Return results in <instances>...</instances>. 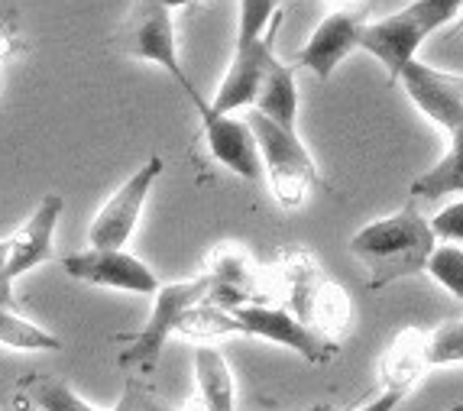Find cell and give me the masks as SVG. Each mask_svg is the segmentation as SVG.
Returning <instances> with one entry per match:
<instances>
[{
	"label": "cell",
	"instance_id": "obj_19",
	"mask_svg": "<svg viewBox=\"0 0 463 411\" xmlns=\"http://www.w3.org/2000/svg\"><path fill=\"white\" fill-rule=\"evenodd\" d=\"M460 191H463V126H457L450 133L444 159L411 185V198L438 201V198H448V194H460Z\"/></svg>",
	"mask_w": 463,
	"mask_h": 411
},
{
	"label": "cell",
	"instance_id": "obj_2",
	"mask_svg": "<svg viewBox=\"0 0 463 411\" xmlns=\"http://www.w3.org/2000/svg\"><path fill=\"white\" fill-rule=\"evenodd\" d=\"M279 269L288 285V311H295L305 324L315 327L325 341H344L350 331V318H354L347 288L327 279L325 269L305 249L279 253Z\"/></svg>",
	"mask_w": 463,
	"mask_h": 411
},
{
	"label": "cell",
	"instance_id": "obj_4",
	"mask_svg": "<svg viewBox=\"0 0 463 411\" xmlns=\"http://www.w3.org/2000/svg\"><path fill=\"white\" fill-rule=\"evenodd\" d=\"M114 49L120 55H127V59H137V62H146L153 69H163L188 94V101L194 104V110L201 104H208L201 98L198 88L188 81L185 65L178 59V39H175V23H172L169 7L156 4V0H137L124 23L117 26Z\"/></svg>",
	"mask_w": 463,
	"mask_h": 411
},
{
	"label": "cell",
	"instance_id": "obj_5",
	"mask_svg": "<svg viewBox=\"0 0 463 411\" xmlns=\"http://www.w3.org/2000/svg\"><path fill=\"white\" fill-rule=\"evenodd\" d=\"M247 120L253 126L256 140H260L266 182H269L276 201L282 208H301L317 188L321 175H317V165L311 159L308 146L301 143L298 126L276 124V120H269L260 110H250Z\"/></svg>",
	"mask_w": 463,
	"mask_h": 411
},
{
	"label": "cell",
	"instance_id": "obj_29",
	"mask_svg": "<svg viewBox=\"0 0 463 411\" xmlns=\"http://www.w3.org/2000/svg\"><path fill=\"white\" fill-rule=\"evenodd\" d=\"M448 411H463V405H454V408H448Z\"/></svg>",
	"mask_w": 463,
	"mask_h": 411
},
{
	"label": "cell",
	"instance_id": "obj_12",
	"mask_svg": "<svg viewBox=\"0 0 463 411\" xmlns=\"http://www.w3.org/2000/svg\"><path fill=\"white\" fill-rule=\"evenodd\" d=\"M366 4H354L347 10H334L327 14L317 30L311 33V39L301 46L298 52V65H305L308 71H315L321 81L337 71V65L347 59L354 49H360L364 42V33H366Z\"/></svg>",
	"mask_w": 463,
	"mask_h": 411
},
{
	"label": "cell",
	"instance_id": "obj_1",
	"mask_svg": "<svg viewBox=\"0 0 463 411\" xmlns=\"http://www.w3.org/2000/svg\"><path fill=\"white\" fill-rule=\"evenodd\" d=\"M434 247H438V233L411 201L389 218L360 227L350 240V253L356 263H364L373 292L425 272Z\"/></svg>",
	"mask_w": 463,
	"mask_h": 411
},
{
	"label": "cell",
	"instance_id": "obj_14",
	"mask_svg": "<svg viewBox=\"0 0 463 411\" xmlns=\"http://www.w3.org/2000/svg\"><path fill=\"white\" fill-rule=\"evenodd\" d=\"M428 366H431V334L418 327H405L379 360V388L411 392L428 373Z\"/></svg>",
	"mask_w": 463,
	"mask_h": 411
},
{
	"label": "cell",
	"instance_id": "obj_7",
	"mask_svg": "<svg viewBox=\"0 0 463 411\" xmlns=\"http://www.w3.org/2000/svg\"><path fill=\"white\" fill-rule=\"evenodd\" d=\"M159 175H163V159L159 155H153V159L139 165L130 179L104 201V208L94 214L91 227H88V243L98 249H124L133 230H137L143 204H146Z\"/></svg>",
	"mask_w": 463,
	"mask_h": 411
},
{
	"label": "cell",
	"instance_id": "obj_23",
	"mask_svg": "<svg viewBox=\"0 0 463 411\" xmlns=\"http://www.w3.org/2000/svg\"><path fill=\"white\" fill-rule=\"evenodd\" d=\"M463 363V321H448L431 331V366Z\"/></svg>",
	"mask_w": 463,
	"mask_h": 411
},
{
	"label": "cell",
	"instance_id": "obj_24",
	"mask_svg": "<svg viewBox=\"0 0 463 411\" xmlns=\"http://www.w3.org/2000/svg\"><path fill=\"white\" fill-rule=\"evenodd\" d=\"M114 411H172V405H165L153 388L130 382V386L124 388V396L117 398Z\"/></svg>",
	"mask_w": 463,
	"mask_h": 411
},
{
	"label": "cell",
	"instance_id": "obj_17",
	"mask_svg": "<svg viewBox=\"0 0 463 411\" xmlns=\"http://www.w3.org/2000/svg\"><path fill=\"white\" fill-rule=\"evenodd\" d=\"M194 382H198V396L208 411H233V405H237L233 373L224 353L211 343H201L194 350Z\"/></svg>",
	"mask_w": 463,
	"mask_h": 411
},
{
	"label": "cell",
	"instance_id": "obj_26",
	"mask_svg": "<svg viewBox=\"0 0 463 411\" xmlns=\"http://www.w3.org/2000/svg\"><path fill=\"white\" fill-rule=\"evenodd\" d=\"M405 396H409V392H399V388H383L376 398H370L366 405H356V408H350V411H395L402 402H405Z\"/></svg>",
	"mask_w": 463,
	"mask_h": 411
},
{
	"label": "cell",
	"instance_id": "obj_9",
	"mask_svg": "<svg viewBox=\"0 0 463 411\" xmlns=\"http://www.w3.org/2000/svg\"><path fill=\"white\" fill-rule=\"evenodd\" d=\"M198 117H201V136H204L208 153L214 155V163L231 169L233 175H240L250 185L266 182L263 153H260V140H256L250 120L217 114V110H211V101L201 104Z\"/></svg>",
	"mask_w": 463,
	"mask_h": 411
},
{
	"label": "cell",
	"instance_id": "obj_11",
	"mask_svg": "<svg viewBox=\"0 0 463 411\" xmlns=\"http://www.w3.org/2000/svg\"><path fill=\"white\" fill-rule=\"evenodd\" d=\"M62 269L71 279L88 282V285L117 288V292H133V295H156L159 279L146 263H139L127 249H98L88 247L81 253H69L62 259Z\"/></svg>",
	"mask_w": 463,
	"mask_h": 411
},
{
	"label": "cell",
	"instance_id": "obj_22",
	"mask_svg": "<svg viewBox=\"0 0 463 411\" xmlns=\"http://www.w3.org/2000/svg\"><path fill=\"white\" fill-rule=\"evenodd\" d=\"M425 272L444 292H450L457 302H463V247H457V243H438Z\"/></svg>",
	"mask_w": 463,
	"mask_h": 411
},
{
	"label": "cell",
	"instance_id": "obj_30",
	"mask_svg": "<svg viewBox=\"0 0 463 411\" xmlns=\"http://www.w3.org/2000/svg\"><path fill=\"white\" fill-rule=\"evenodd\" d=\"M460 26H463V14H460Z\"/></svg>",
	"mask_w": 463,
	"mask_h": 411
},
{
	"label": "cell",
	"instance_id": "obj_10",
	"mask_svg": "<svg viewBox=\"0 0 463 411\" xmlns=\"http://www.w3.org/2000/svg\"><path fill=\"white\" fill-rule=\"evenodd\" d=\"M237 318L243 321V334L260 337V341L279 343V347L292 350L298 357H305L308 363L321 366L337 353V343L325 341L315 327H308L295 311L269 308V304H237Z\"/></svg>",
	"mask_w": 463,
	"mask_h": 411
},
{
	"label": "cell",
	"instance_id": "obj_6",
	"mask_svg": "<svg viewBox=\"0 0 463 411\" xmlns=\"http://www.w3.org/2000/svg\"><path fill=\"white\" fill-rule=\"evenodd\" d=\"M211 298V279L208 272H201L194 279H182V282H169L156 292V302L153 311H149L146 324L139 327L137 334L127 341V347L120 350V357L117 363L124 366V369H143L149 373L159 357H163V347L172 334H175L185 314L194 308L198 302Z\"/></svg>",
	"mask_w": 463,
	"mask_h": 411
},
{
	"label": "cell",
	"instance_id": "obj_15",
	"mask_svg": "<svg viewBox=\"0 0 463 411\" xmlns=\"http://www.w3.org/2000/svg\"><path fill=\"white\" fill-rule=\"evenodd\" d=\"M204 272H208L211 279V302L224 304V308L256 302V292H260L256 266L240 247H233V243L217 247L211 253V263Z\"/></svg>",
	"mask_w": 463,
	"mask_h": 411
},
{
	"label": "cell",
	"instance_id": "obj_16",
	"mask_svg": "<svg viewBox=\"0 0 463 411\" xmlns=\"http://www.w3.org/2000/svg\"><path fill=\"white\" fill-rule=\"evenodd\" d=\"M253 110L266 114L269 120H276V124L298 126V85H295V71H292V65L279 62L276 52H272L269 62H266Z\"/></svg>",
	"mask_w": 463,
	"mask_h": 411
},
{
	"label": "cell",
	"instance_id": "obj_31",
	"mask_svg": "<svg viewBox=\"0 0 463 411\" xmlns=\"http://www.w3.org/2000/svg\"><path fill=\"white\" fill-rule=\"evenodd\" d=\"M279 4H282V0H279Z\"/></svg>",
	"mask_w": 463,
	"mask_h": 411
},
{
	"label": "cell",
	"instance_id": "obj_20",
	"mask_svg": "<svg viewBox=\"0 0 463 411\" xmlns=\"http://www.w3.org/2000/svg\"><path fill=\"white\" fill-rule=\"evenodd\" d=\"M178 334H185L188 341H217V337L243 334V321L237 318V311L233 308H224V304L204 298V302H198L185 314V321H182V327H178Z\"/></svg>",
	"mask_w": 463,
	"mask_h": 411
},
{
	"label": "cell",
	"instance_id": "obj_25",
	"mask_svg": "<svg viewBox=\"0 0 463 411\" xmlns=\"http://www.w3.org/2000/svg\"><path fill=\"white\" fill-rule=\"evenodd\" d=\"M438 240L444 243H463V198L460 201H450L448 208H440L431 220Z\"/></svg>",
	"mask_w": 463,
	"mask_h": 411
},
{
	"label": "cell",
	"instance_id": "obj_13",
	"mask_svg": "<svg viewBox=\"0 0 463 411\" xmlns=\"http://www.w3.org/2000/svg\"><path fill=\"white\" fill-rule=\"evenodd\" d=\"M402 88L411 98L421 114L428 120L440 126V130L454 133L457 126H463V78L450 75V71H438L431 65L411 59L399 75Z\"/></svg>",
	"mask_w": 463,
	"mask_h": 411
},
{
	"label": "cell",
	"instance_id": "obj_21",
	"mask_svg": "<svg viewBox=\"0 0 463 411\" xmlns=\"http://www.w3.org/2000/svg\"><path fill=\"white\" fill-rule=\"evenodd\" d=\"M24 388L39 411H100V408H94V405H88L81 396H75V392H71L62 379H55V376H33Z\"/></svg>",
	"mask_w": 463,
	"mask_h": 411
},
{
	"label": "cell",
	"instance_id": "obj_28",
	"mask_svg": "<svg viewBox=\"0 0 463 411\" xmlns=\"http://www.w3.org/2000/svg\"><path fill=\"white\" fill-rule=\"evenodd\" d=\"M311 411H334L331 405H317V408H311Z\"/></svg>",
	"mask_w": 463,
	"mask_h": 411
},
{
	"label": "cell",
	"instance_id": "obj_18",
	"mask_svg": "<svg viewBox=\"0 0 463 411\" xmlns=\"http://www.w3.org/2000/svg\"><path fill=\"white\" fill-rule=\"evenodd\" d=\"M0 341L10 350H62V341L33 324L14 302V285L0 282Z\"/></svg>",
	"mask_w": 463,
	"mask_h": 411
},
{
	"label": "cell",
	"instance_id": "obj_3",
	"mask_svg": "<svg viewBox=\"0 0 463 411\" xmlns=\"http://www.w3.org/2000/svg\"><path fill=\"white\" fill-rule=\"evenodd\" d=\"M457 14H463V0H415L399 14L370 23L360 49L370 52L392 81H399L402 69L415 59L428 36L440 26H448Z\"/></svg>",
	"mask_w": 463,
	"mask_h": 411
},
{
	"label": "cell",
	"instance_id": "obj_8",
	"mask_svg": "<svg viewBox=\"0 0 463 411\" xmlns=\"http://www.w3.org/2000/svg\"><path fill=\"white\" fill-rule=\"evenodd\" d=\"M62 194H46L30 218L0 243V282L14 285L20 276L49 263L55 253V227L62 218Z\"/></svg>",
	"mask_w": 463,
	"mask_h": 411
},
{
	"label": "cell",
	"instance_id": "obj_27",
	"mask_svg": "<svg viewBox=\"0 0 463 411\" xmlns=\"http://www.w3.org/2000/svg\"><path fill=\"white\" fill-rule=\"evenodd\" d=\"M156 4H163V7H169V10H178V7H192V4H198V0H156Z\"/></svg>",
	"mask_w": 463,
	"mask_h": 411
}]
</instances>
